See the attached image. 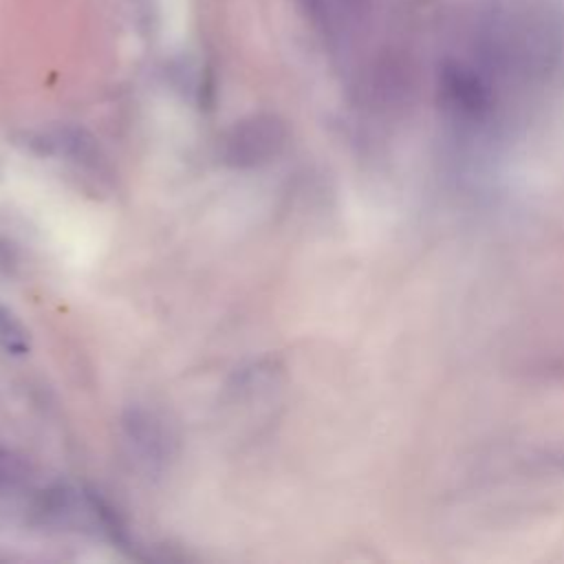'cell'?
I'll list each match as a JSON object with an SVG mask.
<instances>
[{"instance_id":"7a4b0ae2","label":"cell","mask_w":564,"mask_h":564,"mask_svg":"<svg viewBox=\"0 0 564 564\" xmlns=\"http://www.w3.org/2000/svg\"><path fill=\"white\" fill-rule=\"evenodd\" d=\"M286 128L280 119L258 115L236 123L223 143V161L231 167H258L282 154Z\"/></svg>"},{"instance_id":"277c9868","label":"cell","mask_w":564,"mask_h":564,"mask_svg":"<svg viewBox=\"0 0 564 564\" xmlns=\"http://www.w3.org/2000/svg\"><path fill=\"white\" fill-rule=\"evenodd\" d=\"M0 346L11 355L29 352V330L18 319V315L0 304Z\"/></svg>"},{"instance_id":"3957f363","label":"cell","mask_w":564,"mask_h":564,"mask_svg":"<svg viewBox=\"0 0 564 564\" xmlns=\"http://www.w3.org/2000/svg\"><path fill=\"white\" fill-rule=\"evenodd\" d=\"M123 436L145 469L159 471L174 456V434L165 419L152 410L130 408L123 416Z\"/></svg>"},{"instance_id":"6da1fadb","label":"cell","mask_w":564,"mask_h":564,"mask_svg":"<svg viewBox=\"0 0 564 564\" xmlns=\"http://www.w3.org/2000/svg\"><path fill=\"white\" fill-rule=\"evenodd\" d=\"M447 18L438 86L460 119L491 117L564 66V0H463Z\"/></svg>"}]
</instances>
